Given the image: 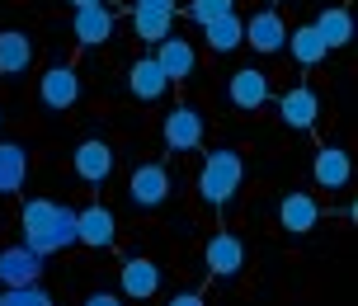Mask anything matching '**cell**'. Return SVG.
Listing matches in <instances>:
<instances>
[{
    "instance_id": "21",
    "label": "cell",
    "mask_w": 358,
    "mask_h": 306,
    "mask_svg": "<svg viewBox=\"0 0 358 306\" xmlns=\"http://www.w3.org/2000/svg\"><path fill=\"white\" fill-rule=\"evenodd\" d=\"M311 29H316V34H321V43L335 52V48H349V38H354V15H349L344 5H325Z\"/></svg>"
},
{
    "instance_id": "19",
    "label": "cell",
    "mask_w": 358,
    "mask_h": 306,
    "mask_svg": "<svg viewBox=\"0 0 358 306\" xmlns=\"http://www.w3.org/2000/svg\"><path fill=\"white\" fill-rule=\"evenodd\" d=\"M127 90H132V99H142V104L165 99L170 80H165V71L156 66V57H137V61H132V71H127Z\"/></svg>"
},
{
    "instance_id": "9",
    "label": "cell",
    "mask_w": 358,
    "mask_h": 306,
    "mask_svg": "<svg viewBox=\"0 0 358 306\" xmlns=\"http://www.w3.org/2000/svg\"><path fill=\"white\" fill-rule=\"evenodd\" d=\"M38 99L48 108H57V113L80 104V75H76V66H48L43 80H38Z\"/></svg>"
},
{
    "instance_id": "6",
    "label": "cell",
    "mask_w": 358,
    "mask_h": 306,
    "mask_svg": "<svg viewBox=\"0 0 358 306\" xmlns=\"http://www.w3.org/2000/svg\"><path fill=\"white\" fill-rule=\"evenodd\" d=\"M113 165H118V156H113V146H108L104 137H85L71 156L76 180H85V184H104L108 175H113Z\"/></svg>"
},
{
    "instance_id": "16",
    "label": "cell",
    "mask_w": 358,
    "mask_h": 306,
    "mask_svg": "<svg viewBox=\"0 0 358 306\" xmlns=\"http://www.w3.org/2000/svg\"><path fill=\"white\" fill-rule=\"evenodd\" d=\"M227 94H231V104L241 108V113H255V108L268 104V75L255 71V66H241V71H231V80H227Z\"/></svg>"
},
{
    "instance_id": "17",
    "label": "cell",
    "mask_w": 358,
    "mask_h": 306,
    "mask_svg": "<svg viewBox=\"0 0 358 306\" xmlns=\"http://www.w3.org/2000/svg\"><path fill=\"white\" fill-rule=\"evenodd\" d=\"M38 43L24 29H0V75H29Z\"/></svg>"
},
{
    "instance_id": "12",
    "label": "cell",
    "mask_w": 358,
    "mask_h": 306,
    "mask_svg": "<svg viewBox=\"0 0 358 306\" xmlns=\"http://www.w3.org/2000/svg\"><path fill=\"white\" fill-rule=\"evenodd\" d=\"M118 283H123V297L151 302V297L161 292V269H156V259L132 254V259H123V269H118Z\"/></svg>"
},
{
    "instance_id": "4",
    "label": "cell",
    "mask_w": 358,
    "mask_h": 306,
    "mask_svg": "<svg viewBox=\"0 0 358 306\" xmlns=\"http://www.w3.org/2000/svg\"><path fill=\"white\" fill-rule=\"evenodd\" d=\"M161 142L170 146V151H198L203 146V113H198L194 104H175L170 113L161 118Z\"/></svg>"
},
{
    "instance_id": "26",
    "label": "cell",
    "mask_w": 358,
    "mask_h": 306,
    "mask_svg": "<svg viewBox=\"0 0 358 306\" xmlns=\"http://www.w3.org/2000/svg\"><path fill=\"white\" fill-rule=\"evenodd\" d=\"M189 15H194L198 24H213V19H222V15H236V0H189Z\"/></svg>"
},
{
    "instance_id": "25",
    "label": "cell",
    "mask_w": 358,
    "mask_h": 306,
    "mask_svg": "<svg viewBox=\"0 0 358 306\" xmlns=\"http://www.w3.org/2000/svg\"><path fill=\"white\" fill-rule=\"evenodd\" d=\"M0 306H52V297L38 283H29V288H5L0 292Z\"/></svg>"
},
{
    "instance_id": "29",
    "label": "cell",
    "mask_w": 358,
    "mask_h": 306,
    "mask_svg": "<svg viewBox=\"0 0 358 306\" xmlns=\"http://www.w3.org/2000/svg\"><path fill=\"white\" fill-rule=\"evenodd\" d=\"M85 306H118V297H113V292H90Z\"/></svg>"
},
{
    "instance_id": "7",
    "label": "cell",
    "mask_w": 358,
    "mask_h": 306,
    "mask_svg": "<svg viewBox=\"0 0 358 306\" xmlns=\"http://www.w3.org/2000/svg\"><path fill=\"white\" fill-rule=\"evenodd\" d=\"M151 57H156V66L165 71L170 85H175V80H189V75L198 71V52H194V43H189L184 34H165Z\"/></svg>"
},
{
    "instance_id": "20",
    "label": "cell",
    "mask_w": 358,
    "mask_h": 306,
    "mask_svg": "<svg viewBox=\"0 0 358 306\" xmlns=\"http://www.w3.org/2000/svg\"><path fill=\"white\" fill-rule=\"evenodd\" d=\"M203 43H208L213 57H231L236 48H245V24H241V15H222L213 24H203Z\"/></svg>"
},
{
    "instance_id": "22",
    "label": "cell",
    "mask_w": 358,
    "mask_h": 306,
    "mask_svg": "<svg viewBox=\"0 0 358 306\" xmlns=\"http://www.w3.org/2000/svg\"><path fill=\"white\" fill-rule=\"evenodd\" d=\"M24 180H29V151L19 142H0V194L15 198Z\"/></svg>"
},
{
    "instance_id": "11",
    "label": "cell",
    "mask_w": 358,
    "mask_h": 306,
    "mask_svg": "<svg viewBox=\"0 0 358 306\" xmlns=\"http://www.w3.org/2000/svg\"><path fill=\"white\" fill-rule=\"evenodd\" d=\"M311 180H316V189H330V194L349 189V180H354L349 151H344V146H321L316 161H311Z\"/></svg>"
},
{
    "instance_id": "23",
    "label": "cell",
    "mask_w": 358,
    "mask_h": 306,
    "mask_svg": "<svg viewBox=\"0 0 358 306\" xmlns=\"http://www.w3.org/2000/svg\"><path fill=\"white\" fill-rule=\"evenodd\" d=\"M287 52H292V61L297 66H321L325 57H330V48L321 43V34L311 29V24H297L292 34H287V43H283Z\"/></svg>"
},
{
    "instance_id": "5",
    "label": "cell",
    "mask_w": 358,
    "mask_h": 306,
    "mask_svg": "<svg viewBox=\"0 0 358 306\" xmlns=\"http://www.w3.org/2000/svg\"><path fill=\"white\" fill-rule=\"evenodd\" d=\"M76 245H90V250H113L118 245V217L108 212L104 203H90L76 212Z\"/></svg>"
},
{
    "instance_id": "8",
    "label": "cell",
    "mask_w": 358,
    "mask_h": 306,
    "mask_svg": "<svg viewBox=\"0 0 358 306\" xmlns=\"http://www.w3.org/2000/svg\"><path fill=\"white\" fill-rule=\"evenodd\" d=\"M245 24V48H255V52H283V43H287V24L278 10H255L250 19H241Z\"/></svg>"
},
{
    "instance_id": "1",
    "label": "cell",
    "mask_w": 358,
    "mask_h": 306,
    "mask_svg": "<svg viewBox=\"0 0 358 306\" xmlns=\"http://www.w3.org/2000/svg\"><path fill=\"white\" fill-rule=\"evenodd\" d=\"M19 231H24L19 245H29L38 259H48L57 250H71L76 245V207H57L48 198H29L24 212H19Z\"/></svg>"
},
{
    "instance_id": "13",
    "label": "cell",
    "mask_w": 358,
    "mask_h": 306,
    "mask_svg": "<svg viewBox=\"0 0 358 306\" xmlns=\"http://www.w3.org/2000/svg\"><path fill=\"white\" fill-rule=\"evenodd\" d=\"M278 118H283V127H292V132H311L316 118H321L316 90H311V85H292V90L278 99Z\"/></svg>"
},
{
    "instance_id": "30",
    "label": "cell",
    "mask_w": 358,
    "mask_h": 306,
    "mask_svg": "<svg viewBox=\"0 0 358 306\" xmlns=\"http://www.w3.org/2000/svg\"><path fill=\"white\" fill-rule=\"evenodd\" d=\"M71 10H90V5H108V0H66Z\"/></svg>"
},
{
    "instance_id": "10",
    "label": "cell",
    "mask_w": 358,
    "mask_h": 306,
    "mask_svg": "<svg viewBox=\"0 0 358 306\" xmlns=\"http://www.w3.org/2000/svg\"><path fill=\"white\" fill-rule=\"evenodd\" d=\"M203 264L213 278H236V273L245 269V245H241V235L231 231H217L208 245H203Z\"/></svg>"
},
{
    "instance_id": "27",
    "label": "cell",
    "mask_w": 358,
    "mask_h": 306,
    "mask_svg": "<svg viewBox=\"0 0 358 306\" xmlns=\"http://www.w3.org/2000/svg\"><path fill=\"white\" fill-rule=\"evenodd\" d=\"M132 10H151V15H175L179 0H132Z\"/></svg>"
},
{
    "instance_id": "3",
    "label": "cell",
    "mask_w": 358,
    "mask_h": 306,
    "mask_svg": "<svg viewBox=\"0 0 358 306\" xmlns=\"http://www.w3.org/2000/svg\"><path fill=\"white\" fill-rule=\"evenodd\" d=\"M127 198H132V207H142V212H156V207L170 198V170H165L161 161L137 165V170L127 175Z\"/></svg>"
},
{
    "instance_id": "14",
    "label": "cell",
    "mask_w": 358,
    "mask_h": 306,
    "mask_svg": "<svg viewBox=\"0 0 358 306\" xmlns=\"http://www.w3.org/2000/svg\"><path fill=\"white\" fill-rule=\"evenodd\" d=\"M43 278V259L29 245H10L0 250V288H29Z\"/></svg>"
},
{
    "instance_id": "28",
    "label": "cell",
    "mask_w": 358,
    "mask_h": 306,
    "mask_svg": "<svg viewBox=\"0 0 358 306\" xmlns=\"http://www.w3.org/2000/svg\"><path fill=\"white\" fill-rule=\"evenodd\" d=\"M170 306H203V292H175Z\"/></svg>"
},
{
    "instance_id": "15",
    "label": "cell",
    "mask_w": 358,
    "mask_h": 306,
    "mask_svg": "<svg viewBox=\"0 0 358 306\" xmlns=\"http://www.w3.org/2000/svg\"><path fill=\"white\" fill-rule=\"evenodd\" d=\"M113 29H118V19H113L108 5H90V10H76L71 15V34H76L80 48H99V43H108Z\"/></svg>"
},
{
    "instance_id": "2",
    "label": "cell",
    "mask_w": 358,
    "mask_h": 306,
    "mask_svg": "<svg viewBox=\"0 0 358 306\" xmlns=\"http://www.w3.org/2000/svg\"><path fill=\"white\" fill-rule=\"evenodd\" d=\"M241 184H245V161H241V151L217 146V151L203 156V170H198V198L208 203V207H227V203H236Z\"/></svg>"
},
{
    "instance_id": "24",
    "label": "cell",
    "mask_w": 358,
    "mask_h": 306,
    "mask_svg": "<svg viewBox=\"0 0 358 306\" xmlns=\"http://www.w3.org/2000/svg\"><path fill=\"white\" fill-rule=\"evenodd\" d=\"M132 34L142 43H161L165 34H175V15H151V10H132Z\"/></svg>"
},
{
    "instance_id": "18",
    "label": "cell",
    "mask_w": 358,
    "mask_h": 306,
    "mask_svg": "<svg viewBox=\"0 0 358 306\" xmlns=\"http://www.w3.org/2000/svg\"><path fill=\"white\" fill-rule=\"evenodd\" d=\"M316 221H321V203L311 198V194H287V198L278 203V226H283L287 235L316 231Z\"/></svg>"
}]
</instances>
